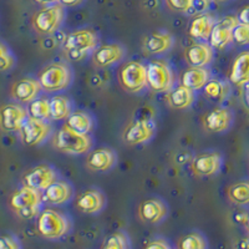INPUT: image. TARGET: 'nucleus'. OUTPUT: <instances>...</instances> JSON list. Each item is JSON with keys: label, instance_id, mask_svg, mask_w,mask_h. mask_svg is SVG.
Here are the masks:
<instances>
[{"label": "nucleus", "instance_id": "obj_44", "mask_svg": "<svg viewBox=\"0 0 249 249\" xmlns=\"http://www.w3.org/2000/svg\"><path fill=\"white\" fill-rule=\"evenodd\" d=\"M246 226H247V230L249 231V213H248V215H247V219H246Z\"/></svg>", "mask_w": 249, "mask_h": 249}, {"label": "nucleus", "instance_id": "obj_24", "mask_svg": "<svg viewBox=\"0 0 249 249\" xmlns=\"http://www.w3.org/2000/svg\"><path fill=\"white\" fill-rule=\"evenodd\" d=\"M211 80V71L206 68H188L184 70L179 79V85L190 89L192 91H198L206 86Z\"/></svg>", "mask_w": 249, "mask_h": 249}, {"label": "nucleus", "instance_id": "obj_23", "mask_svg": "<svg viewBox=\"0 0 249 249\" xmlns=\"http://www.w3.org/2000/svg\"><path fill=\"white\" fill-rule=\"evenodd\" d=\"M74 188L69 182L64 179H57L54 184H51L48 190L43 192V201L53 206H61L72 198Z\"/></svg>", "mask_w": 249, "mask_h": 249}, {"label": "nucleus", "instance_id": "obj_21", "mask_svg": "<svg viewBox=\"0 0 249 249\" xmlns=\"http://www.w3.org/2000/svg\"><path fill=\"white\" fill-rule=\"evenodd\" d=\"M213 56V48L207 43H195L184 50V60L190 68H206Z\"/></svg>", "mask_w": 249, "mask_h": 249}, {"label": "nucleus", "instance_id": "obj_40", "mask_svg": "<svg viewBox=\"0 0 249 249\" xmlns=\"http://www.w3.org/2000/svg\"><path fill=\"white\" fill-rule=\"evenodd\" d=\"M238 20H239V23L249 24V5L244 6L241 12H239V14H238Z\"/></svg>", "mask_w": 249, "mask_h": 249}, {"label": "nucleus", "instance_id": "obj_33", "mask_svg": "<svg viewBox=\"0 0 249 249\" xmlns=\"http://www.w3.org/2000/svg\"><path fill=\"white\" fill-rule=\"evenodd\" d=\"M177 249H207V241L198 232L187 233L178 239Z\"/></svg>", "mask_w": 249, "mask_h": 249}, {"label": "nucleus", "instance_id": "obj_16", "mask_svg": "<svg viewBox=\"0 0 249 249\" xmlns=\"http://www.w3.org/2000/svg\"><path fill=\"white\" fill-rule=\"evenodd\" d=\"M239 24L238 17H226L214 24L210 36V45L214 49H224L233 41V30Z\"/></svg>", "mask_w": 249, "mask_h": 249}, {"label": "nucleus", "instance_id": "obj_20", "mask_svg": "<svg viewBox=\"0 0 249 249\" xmlns=\"http://www.w3.org/2000/svg\"><path fill=\"white\" fill-rule=\"evenodd\" d=\"M168 213V208L162 199L150 198L142 202L139 207V217L148 224H159Z\"/></svg>", "mask_w": 249, "mask_h": 249}, {"label": "nucleus", "instance_id": "obj_3", "mask_svg": "<svg viewBox=\"0 0 249 249\" xmlns=\"http://www.w3.org/2000/svg\"><path fill=\"white\" fill-rule=\"evenodd\" d=\"M72 228L70 218L54 208H45L37 215L36 230L45 239H60L69 234Z\"/></svg>", "mask_w": 249, "mask_h": 249}, {"label": "nucleus", "instance_id": "obj_1", "mask_svg": "<svg viewBox=\"0 0 249 249\" xmlns=\"http://www.w3.org/2000/svg\"><path fill=\"white\" fill-rule=\"evenodd\" d=\"M51 144L56 151L65 155H85L92 148L93 140L90 135H81L71 130L65 124L54 133Z\"/></svg>", "mask_w": 249, "mask_h": 249}, {"label": "nucleus", "instance_id": "obj_39", "mask_svg": "<svg viewBox=\"0 0 249 249\" xmlns=\"http://www.w3.org/2000/svg\"><path fill=\"white\" fill-rule=\"evenodd\" d=\"M144 249H172L170 244L164 239H155V241L150 242L147 246L144 247Z\"/></svg>", "mask_w": 249, "mask_h": 249}, {"label": "nucleus", "instance_id": "obj_38", "mask_svg": "<svg viewBox=\"0 0 249 249\" xmlns=\"http://www.w3.org/2000/svg\"><path fill=\"white\" fill-rule=\"evenodd\" d=\"M0 249H20V244L12 235H0Z\"/></svg>", "mask_w": 249, "mask_h": 249}, {"label": "nucleus", "instance_id": "obj_25", "mask_svg": "<svg viewBox=\"0 0 249 249\" xmlns=\"http://www.w3.org/2000/svg\"><path fill=\"white\" fill-rule=\"evenodd\" d=\"M230 82L235 86L249 84V51H243L234 59L230 71Z\"/></svg>", "mask_w": 249, "mask_h": 249}, {"label": "nucleus", "instance_id": "obj_30", "mask_svg": "<svg viewBox=\"0 0 249 249\" xmlns=\"http://www.w3.org/2000/svg\"><path fill=\"white\" fill-rule=\"evenodd\" d=\"M50 113L51 120L62 121L68 120L72 113V104L68 96L64 95H55L50 99Z\"/></svg>", "mask_w": 249, "mask_h": 249}, {"label": "nucleus", "instance_id": "obj_18", "mask_svg": "<svg viewBox=\"0 0 249 249\" xmlns=\"http://www.w3.org/2000/svg\"><path fill=\"white\" fill-rule=\"evenodd\" d=\"M41 90L43 89L39 80L33 77H23L13 84L10 95L15 101L23 105V104H31L34 100H36Z\"/></svg>", "mask_w": 249, "mask_h": 249}, {"label": "nucleus", "instance_id": "obj_17", "mask_svg": "<svg viewBox=\"0 0 249 249\" xmlns=\"http://www.w3.org/2000/svg\"><path fill=\"white\" fill-rule=\"evenodd\" d=\"M116 162L117 156L112 148L100 147L89 152L85 166L91 172H107L115 167Z\"/></svg>", "mask_w": 249, "mask_h": 249}, {"label": "nucleus", "instance_id": "obj_9", "mask_svg": "<svg viewBox=\"0 0 249 249\" xmlns=\"http://www.w3.org/2000/svg\"><path fill=\"white\" fill-rule=\"evenodd\" d=\"M57 179H59L57 171L50 164L43 163L37 164L35 167L26 171L21 182H23V186L30 187L33 190H36L43 193L51 184H54Z\"/></svg>", "mask_w": 249, "mask_h": 249}, {"label": "nucleus", "instance_id": "obj_36", "mask_svg": "<svg viewBox=\"0 0 249 249\" xmlns=\"http://www.w3.org/2000/svg\"><path fill=\"white\" fill-rule=\"evenodd\" d=\"M233 41L238 45H249V24L239 23L233 30Z\"/></svg>", "mask_w": 249, "mask_h": 249}, {"label": "nucleus", "instance_id": "obj_28", "mask_svg": "<svg viewBox=\"0 0 249 249\" xmlns=\"http://www.w3.org/2000/svg\"><path fill=\"white\" fill-rule=\"evenodd\" d=\"M65 124L71 130L76 131L81 135H90V132L95 127V121L90 113L85 112V111H76L69 116Z\"/></svg>", "mask_w": 249, "mask_h": 249}, {"label": "nucleus", "instance_id": "obj_11", "mask_svg": "<svg viewBox=\"0 0 249 249\" xmlns=\"http://www.w3.org/2000/svg\"><path fill=\"white\" fill-rule=\"evenodd\" d=\"M51 124L48 121L28 117L24 126L20 130V140L25 146L35 147L44 143L51 135Z\"/></svg>", "mask_w": 249, "mask_h": 249}, {"label": "nucleus", "instance_id": "obj_41", "mask_svg": "<svg viewBox=\"0 0 249 249\" xmlns=\"http://www.w3.org/2000/svg\"><path fill=\"white\" fill-rule=\"evenodd\" d=\"M59 3L65 6H76L82 3V0H59Z\"/></svg>", "mask_w": 249, "mask_h": 249}, {"label": "nucleus", "instance_id": "obj_14", "mask_svg": "<svg viewBox=\"0 0 249 249\" xmlns=\"http://www.w3.org/2000/svg\"><path fill=\"white\" fill-rule=\"evenodd\" d=\"M223 166V156L217 151L199 153L191 162V172L197 177L217 175Z\"/></svg>", "mask_w": 249, "mask_h": 249}, {"label": "nucleus", "instance_id": "obj_29", "mask_svg": "<svg viewBox=\"0 0 249 249\" xmlns=\"http://www.w3.org/2000/svg\"><path fill=\"white\" fill-rule=\"evenodd\" d=\"M202 90H203L204 97L210 100L211 102H214V104H221L230 95L228 82L218 79H211Z\"/></svg>", "mask_w": 249, "mask_h": 249}, {"label": "nucleus", "instance_id": "obj_6", "mask_svg": "<svg viewBox=\"0 0 249 249\" xmlns=\"http://www.w3.org/2000/svg\"><path fill=\"white\" fill-rule=\"evenodd\" d=\"M120 88L127 93H139L147 88L146 66L140 61H127L119 69Z\"/></svg>", "mask_w": 249, "mask_h": 249}, {"label": "nucleus", "instance_id": "obj_12", "mask_svg": "<svg viewBox=\"0 0 249 249\" xmlns=\"http://www.w3.org/2000/svg\"><path fill=\"white\" fill-rule=\"evenodd\" d=\"M156 133L155 122L148 119L136 120L128 124L122 132V140L128 146L147 143Z\"/></svg>", "mask_w": 249, "mask_h": 249}, {"label": "nucleus", "instance_id": "obj_15", "mask_svg": "<svg viewBox=\"0 0 249 249\" xmlns=\"http://www.w3.org/2000/svg\"><path fill=\"white\" fill-rule=\"evenodd\" d=\"M124 48L120 44H104L97 46L91 54V62L95 68L105 69L116 65L124 57Z\"/></svg>", "mask_w": 249, "mask_h": 249}, {"label": "nucleus", "instance_id": "obj_32", "mask_svg": "<svg viewBox=\"0 0 249 249\" xmlns=\"http://www.w3.org/2000/svg\"><path fill=\"white\" fill-rule=\"evenodd\" d=\"M28 112L29 116L34 117V119L43 120V121L51 120L50 100L45 99V97L34 100L31 104H29Z\"/></svg>", "mask_w": 249, "mask_h": 249}, {"label": "nucleus", "instance_id": "obj_13", "mask_svg": "<svg viewBox=\"0 0 249 249\" xmlns=\"http://www.w3.org/2000/svg\"><path fill=\"white\" fill-rule=\"evenodd\" d=\"M233 119L234 116L230 108L217 106L207 111L201 117V124L207 133H223L230 130Z\"/></svg>", "mask_w": 249, "mask_h": 249}, {"label": "nucleus", "instance_id": "obj_7", "mask_svg": "<svg viewBox=\"0 0 249 249\" xmlns=\"http://www.w3.org/2000/svg\"><path fill=\"white\" fill-rule=\"evenodd\" d=\"M147 86L156 93L170 92L175 85V75L167 62L152 60L146 65Z\"/></svg>", "mask_w": 249, "mask_h": 249}, {"label": "nucleus", "instance_id": "obj_26", "mask_svg": "<svg viewBox=\"0 0 249 249\" xmlns=\"http://www.w3.org/2000/svg\"><path fill=\"white\" fill-rule=\"evenodd\" d=\"M196 95L195 91L184 86L178 85L173 88L170 92L166 95V101L171 108L175 110H186L195 104Z\"/></svg>", "mask_w": 249, "mask_h": 249}, {"label": "nucleus", "instance_id": "obj_22", "mask_svg": "<svg viewBox=\"0 0 249 249\" xmlns=\"http://www.w3.org/2000/svg\"><path fill=\"white\" fill-rule=\"evenodd\" d=\"M173 46L172 35L166 31H156L148 34L142 41V49L147 55H161Z\"/></svg>", "mask_w": 249, "mask_h": 249}, {"label": "nucleus", "instance_id": "obj_35", "mask_svg": "<svg viewBox=\"0 0 249 249\" xmlns=\"http://www.w3.org/2000/svg\"><path fill=\"white\" fill-rule=\"evenodd\" d=\"M14 65L15 59L8 49V46L5 44L0 43V72L10 70Z\"/></svg>", "mask_w": 249, "mask_h": 249}, {"label": "nucleus", "instance_id": "obj_5", "mask_svg": "<svg viewBox=\"0 0 249 249\" xmlns=\"http://www.w3.org/2000/svg\"><path fill=\"white\" fill-rule=\"evenodd\" d=\"M72 70L66 62H51L39 72V80L41 89L45 92H59L64 91L72 82Z\"/></svg>", "mask_w": 249, "mask_h": 249}, {"label": "nucleus", "instance_id": "obj_42", "mask_svg": "<svg viewBox=\"0 0 249 249\" xmlns=\"http://www.w3.org/2000/svg\"><path fill=\"white\" fill-rule=\"evenodd\" d=\"M244 102H246L247 107L249 108V84L244 86Z\"/></svg>", "mask_w": 249, "mask_h": 249}, {"label": "nucleus", "instance_id": "obj_8", "mask_svg": "<svg viewBox=\"0 0 249 249\" xmlns=\"http://www.w3.org/2000/svg\"><path fill=\"white\" fill-rule=\"evenodd\" d=\"M64 21V9L61 4L44 6L33 17V28L40 35H50L60 28Z\"/></svg>", "mask_w": 249, "mask_h": 249}, {"label": "nucleus", "instance_id": "obj_19", "mask_svg": "<svg viewBox=\"0 0 249 249\" xmlns=\"http://www.w3.org/2000/svg\"><path fill=\"white\" fill-rule=\"evenodd\" d=\"M76 208L85 214H96L101 212L106 206L105 195L97 188H89L77 196Z\"/></svg>", "mask_w": 249, "mask_h": 249}, {"label": "nucleus", "instance_id": "obj_31", "mask_svg": "<svg viewBox=\"0 0 249 249\" xmlns=\"http://www.w3.org/2000/svg\"><path fill=\"white\" fill-rule=\"evenodd\" d=\"M227 197L231 203L235 206H248L249 204V179L238 181L231 184L227 190Z\"/></svg>", "mask_w": 249, "mask_h": 249}, {"label": "nucleus", "instance_id": "obj_37", "mask_svg": "<svg viewBox=\"0 0 249 249\" xmlns=\"http://www.w3.org/2000/svg\"><path fill=\"white\" fill-rule=\"evenodd\" d=\"M167 5L176 12L186 13L193 6L195 0H166Z\"/></svg>", "mask_w": 249, "mask_h": 249}, {"label": "nucleus", "instance_id": "obj_27", "mask_svg": "<svg viewBox=\"0 0 249 249\" xmlns=\"http://www.w3.org/2000/svg\"><path fill=\"white\" fill-rule=\"evenodd\" d=\"M214 18L210 14H199L193 18L188 26V34L193 39L207 40L210 39L212 29L214 26Z\"/></svg>", "mask_w": 249, "mask_h": 249}, {"label": "nucleus", "instance_id": "obj_2", "mask_svg": "<svg viewBox=\"0 0 249 249\" xmlns=\"http://www.w3.org/2000/svg\"><path fill=\"white\" fill-rule=\"evenodd\" d=\"M97 35L90 29L75 30L66 36L62 44V53L69 61H81L97 48Z\"/></svg>", "mask_w": 249, "mask_h": 249}, {"label": "nucleus", "instance_id": "obj_34", "mask_svg": "<svg viewBox=\"0 0 249 249\" xmlns=\"http://www.w3.org/2000/svg\"><path fill=\"white\" fill-rule=\"evenodd\" d=\"M102 249H130L127 235L122 232L113 233L106 239Z\"/></svg>", "mask_w": 249, "mask_h": 249}, {"label": "nucleus", "instance_id": "obj_43", "mask_svg": "<svg viewBox=\"0 0 249 249\" xmlns=\"http://www.w3.org/2000/svg\"><path fill=\"white\" fill-rule=\"evenodd\" d=\"M34 1H36L37 4H41V5H49V4L56 3L59 0H34Z\"/></svg>", "mask_w": 249, "mask_h": 249}, {"label": "nucleus", "instance_id": "obj_45", "mask_svg": "<svg viewBox=\"0 0 249 249\" xmlns=\"http://www.w3.org/2000/svg\"><path fill=\"white\" fill-rule=\"evenodd\" d=\"M214 1H218V3H222V1H227V0H214Z\"/></svg>", "mask_w": 249, "mask_h": 249}, {"label": "nucleus", "instance_id": "obj_10", "mask_svg": "<svg viewBox=\"0 0 249 249\" xmlns=\"http://www.w3.org/2000/svg\"><path fill=\"white\" fill-rule=\"evenodd\" d=\"M28 117V108L19 102H9L0 106V130L4 132H20Z\"/></svg>", "mask_w": 249, "mask_h": 249}, {"label": "nucleus", "instance_id": "obj_4", "mask_svg": "<svg viewBox=\"0 0 249 249\" xmlns=\"http://www.w3.org/2000/svg\"><path fill=\"white\" fill-rule=\"evenodd\" d=\"M43 193L23 186L15 191L9 199V206L21 219H33L41 212Z\"/></svg>", "mask_w": 249, "mask_h": 249}]
</instances>
